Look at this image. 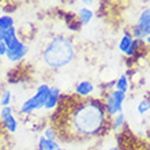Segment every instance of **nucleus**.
<instances>
[{
    "mask_svg": "<svg viewBox=\"0 0 150 150\" xmlns=\"http://www.w3.org/2000/svg\"><path fill=\"white\" fill-rule=\"evenodd\" d=\"M63 116L57 119V124L53 126L59 134V139L64 137L72 141H87L101 137L107 130L109 117L105 113L103 100L78 98L75 97L71 103H64L60 100L57 107Z\"/></svg>",
    "mask_w": 150,
    "mask_h": 150,
    "instance_id": "nucleus-1",
    "label": "nucleus"
},
{
    "mask_svg": "<svg viewBox=\"0 0 150 150\" xmlns=\"http://www.w3.org/2000/svg\"><path fill=\"white\" fill-rule=\"evenodd\" d=\"M41 62L49 70L68 67L76 57V47L70 37L57 34L48 38L41 48Z\"/></svg>",
    "mask_w": 150,
    "mask_h": 150,
    "instance_id": "nucleus-2",
    "label": "nucleus"
},
{
    "mask_svg": "<svg viewBox=\"0 0 150 150\" xmlns=\"http://www.w3.org/2000/svg\"><path fill=\"white\" fill-rule=\"evenodd\" d=\"M49 90H51V85H48L45 82L40 83L36 87L34 94L28 97L19 105V113L23 115V116H29V115H33L34 112L42 111L48 96H49Z\"/></svg>",
    "mask_w": 150,
    "mask_h": 150,
    "instance_id": "nucleus-3",
    "label": "nucleus"
},
{
    "mask_svg": "<svg viewBox=\"0 0 150 150\" xmlns=\"http://www.w3.org/2000/svg\"><path fill=\"white\" fill-rule=\"evenodd\" d=\"M101 100H103L105 113L108 115V117L111 119V117H113L115 115L123 112L124 103H126V100H127V93H123V91L112 89Z\"/></svg>",
    "mask_w": 150,
    "mask_h": 150,
    "instance_id": "nucleus-4",
    "label": "nucleus"
},
{
    "mask_svg": "<svg viewBox=\"0 0 150 150\" xmlns=\"http://www.w3.org/2000/svg\"><path fill=\"white\" fill-rule=\"evenodd\" d=\"M142 45H143V41L135 40L134 37H132V34L130 33V30H126V32L122 34L120 40H119L117 49L122 55H124L126 57L131 59V57H134V56L141 51L139 48L142 47Z\"/></svg>",
    "mask_w": 150,
    "mask_h": 150,
    "instance_id": "nucleus-5",
    "label": "nucleus"
},
{
    "mask_svg": "<svg viewBox=\"0 0 150 150\" xmlns=\"http://www.w3.org/2000/svg\"><path fill=\"white\" fill-rule=\"evenodd\" d=\"M0 119L3 122L4 128L10 132V134H14L18 130V120H16L15 115H14V108L12 105H8V107H1L0 109Z\"/></svg>",
    "mask_w": 150,
    "mask_h": 150,
    "instance_id": "nucleus-6",
    "label": "nucleus"
},
{
    "mask_svg": "<svg viewBox=\"0 0 150 150\" xmlns=\"http://www.w3.org/2000/svg\"><path fill=\"white\" fill-rule=\"evenodd\" d=\"M96 93V85L90 79L78 81L74 86V96L78 98H90Z\"/></svg>",
    "mask_w": 150,
    "mask_h": 150,
    "instance_id": "nucleus-7",
    "label": "nucleus"
},
{
    "mask_svg": "<svg viewBox=\"0 0 150 150\" xmlns=\"http://www.w3.org/2000/svg\"><path fill=\"white\" fill-rule=\"evenodd\" d=\"M29 53V45L25 41L18 45L16 48L14 49H7V53H6V59L12 64H16V63H21L22 60L28 56Z\"/></svg>",
    "mask_w": 150,
    "mask_h": 150,
    "instance_id": "nucleus-8",
    "label": "nucleus"
},
{
    "mask_svg": "<svg viewBox=\"0 0 150 150\" xmlns=\"http://www.w3.org/2000/svg\"><path fill=\"white\" fill-rule=\"evenodd\" d=\"M60 100H62V90H60V87L56 86V85H52L51 90H49V96L47 98V103H45V107H44V111H48V112L56 111L60 104Z\"/></svg>",
    "mask_w": 150,
    "mask_h": 150,
    "instance_id": "nucleus-9",
    "label": "nucleus"
},
{
    "mask_svg": "<svg viewBox=\"0 0 150 150\" xmlns=\"http://www.w3.org/2000/svg\"><path fill=\"white\" fill-rule=\"evenodd\" d=\"M0 40H3V42L6 44L7 49H14V48H16L22 42V40L18 36V30H16L15 26L11 29H8L7 32H4L3 34H1V38Z\"/></svg>",
    "mask_w": 150,
    "mask_h": 150,
    "instance_id": "nucleus-10",
    "label": "nucleus"
},
{
    "mask_svg": "<svg viewBox=\"0 0 150 150\" xmlns=\"http://www.w3.org/2000/svg\"><path fill=\"white\" fill-rule=\"evenodd\" d=\"M76 21L79 22V26H87V25L91 23V21L94 19L96 16V11L93 8H89V7H81L76 8Z\"/></svg>",
    "mask_w": 150,
    "mask_h": 150,
    "instance_id": "nucleus-11",
    "label": "nucleus"
},
{
    "mask_svg": "<svg viewBox=\"0 0 150 150\" xmlns=\"http://www.w3.org/2000/svg\"><path fill=\"white\" fill-rule=\"evenodd\" d=\"M60 147L59 141H51L45 138L42 134L37 139V150H57Z\"/></svg>",
    "mask_w": 150,
    "mask_h": 150,
    "instance_id": "nucleus-12",
    "label": "nucleus"
},
{
    "mask_svg": "<svg viewBox=\"0 0 150 150\" xmlns=\"http://www.w3.org/2000/svg\"><path fill=\"white\" fill-rule=\"evenodd\" d=\"M130 78H128V75L126 72H123L117 76V78L115 79L113 82V89L115 90H119V91H123V93H128L130 90Z\"/></svg>",
    "mask_w": 150,
    "mask_h": 150,
    "instance_id": "nucleus-13",
    "label": "nucleus"
},
{
    "mask_svg": "<svg viewBox=\"0 0 150 150\" xmlns=\"http://www.w3.org/2000/svg\"><path fill=\"white\" fill-rule=\"evenodd\" d=\"M126 126V115L124 112H120V113L115 115L113 117L109 119V127L113 132H120V131L124 128Z\"/></svg>",
    "mask_w": 150,
    "mask_h": 150,
    "instance_id": "nucleus-14",
    "label": "nucleus"
},
{
    "mask_svg": "<svg viewBox=\"0 0 150 150\" xmlns=\"http://www.w3.org/2000/svg\"><path fill=\"white\" fill-rule=\"evenodd\" d=\"M149 112H150V97L145 96L137 103V113L143 116V115L149 113Z\"/></svg>",
    "mask_w": 150,
    "mask_h": 150,
    "instance_id": "nucleus-15",
    "label": "nucleus"
},
{
    "mask_svg": "<svg viewBox=\"0 0 150 150\" xmlns=\"http://www.w3.org/2000/svg\"><path fill=\"white\" fill-rule=\"evenodd\" d=\"M15 26V21L11 15H0V34Z\"/></svg>",
    "mask_w": 150,
    "mask_h": 150,
    "instance_id": "nucleus-16",
    "label": "nucleus"
},
{
    "mask_svg": "<svg viewBox=\"0 0 150 150\" xmlns=\"http://www.w3.org/2000/svg\"><path fill=\"white\" fill-rule=\"evenodd\" d=\"M12 101V91L10 89H6V90L1 91L0 94V107H8L11 105Z\"/></svg>",
    "mask_w": 150,
    "mask_h": 150,
    "instance_id": "nucleus-17",
    "label": "nucleus"
},
{
    "mask_svg": "<svg viewBox=\"0 0 150 150\" xmlns=\"http://www.w3.org/2000/svg\"><path fill=\"white\" fill-rule=\"evenodd\" d=\"M42 135L45 138L51 139V141H59V134H57V131L53 126H47L44 128L42 131Z\"/></svg>",
    "mask_w": 150,
    "mask_h": 150,
    "instance_id": "nucleus-18",
    "label": "nucleus"
},
{
    "mask_svg": "<svg viewBox=\"0 0 150 150\" xmlns=\"http://www.w3.org/2000/svg\"><path fill=\"white\" fill-rule=\"evenodd\" d=\"M81 1V4H82V7H94L96 3H97V0H79Z\"/></svg>",
    "mask_w": 150,
    "mask_h": 150,
    "instance_id": "nucleus-19",
    "label": "nucleus"
},
{
    "mask_svg": "<svg viewBox=\"0 0 150 150\" xmlns=\"http://www.w3.org/2000/svg\"><path fill=\"white\" fill-rule=\"evenodd\" d=\"M6 53H7V47L3 42V40H0V57H6Z\"/></svg>",
    "mask_w": 150,
    "mask_h": 150,
    "instance_id": "nucleus-20",
    "label": "nucleus"
},
{
    "mask_svg": "<svg viewBox=\"0 0 150 150\" xmlns=\"http://www.w3.org/2000/svg\"><path fill=\"white\" fill-rule=\"evenodd\" d=\"M143 44H145L147 48H150V34H149V36H147L145 40H143Z\"/></svg>",
    "mask_w": 150,
    "mask_h": 150,
    "instance_id": "nucleus-21",
    "label": "nucleus"
},
{
    "mask_svg": "<svg viewBox=\"0 0 150 150\" xmlns=\"http://www.w3.org/2000/svg\"><path fill=\"white\" fill-rule=\"evenodd\" d=\"M107 150H120V149H119L117 146H111V147H108Z\"/></svg>",
    "mask_w": 150,
    "mask_h": 150,
    "instance_id": "nucleus-22",
    "label": "nucleus"
},
{
    "mask_svg": "<svg viewBox=\"0 0 150 150\" xmlns=\"http://www.w3.org/2000/svg\"><path fill=\"white\" fill-rule=\"evenodd\" d=\"M57 150H71V149H67V147H62V146H60Z\"/></svg>",
    "mask_w": 150,
    "mask_h": 150,
    "instance_id": "nucleus-23",
    "label": "nucleus"
},
{
    "mask_svg": "<svg viewBox=\"0 0 150 150\" xmlns=\"http://www.w3.org/2000/svg\"><path fill=\"white\" fill-rule=\"evenodd\" d=\"M0 38H1V34H0Z\"/></svg>",
    "mask_w": 150,
    "mask_h": 150,
    "instance_id": "nucleus-24",
    "label": "nucleus"
}]
</instances>
